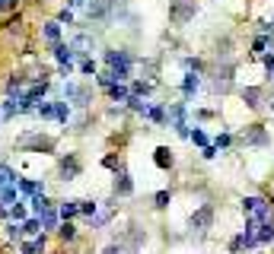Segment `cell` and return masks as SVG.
Returning <instances> with one entry per match:
<instances>
[{"mask_svg":"<svg viewBox=\"0 0 274 254\" xmlns=\"http://www.w3.org/2000/svg\"><path fill=\"white\" fill-rule=\"evenodd\" d=\"M77 70L83 73V76H96V73H99V67H96V61H92V57H83Z\"/></svg>","mask_w":274,"mask_h":254,"instance_id":"cell-29","label":"cell"},{"mask_svg":"<svg viewBox=\"0 0 274 254\" xmlns=\"http://www.w3.org/2000/svg\"><path fill=\"white\" fill-rule=\"evenodd\" d=\"M45 245H48V242H45V235H35L32 242L19 245V251H23V254H45Z\"/></svg>","mask_w":274,"mask_h":254,"instance_id":"cell-17","label":"cell"},{"mask_svg":"<svg viewBox=\"0 0 274 254\" xmlns=\"http://www.w3.org/2000/svg\"><path fill=\"white\" fill-rule=\"evenodd\" d=\"M188 140H191V143H198V146H207V133L201 130V127H195V130H188Z\"/></svg>","mask_w":274,"mask_h":254,"instance_id":"cell-35","label":"cell"},{"mask_svg":"<svg viewBox=\"0 0 274 254\" xmlns=\"http://www.w3.org/2000/svg\"><path fill=\"white\" fill-rule=\"evenodd\" d=\"M243 99H245V105H249V108H258V105H262V89H258V86H245V89H243Z\"/></svg>","mask_w":274,"mask_h":254,"instance_id":"cell-20","label":"cell"},{"mask_svg":"<svg viewBox=\"0 0 274 254\" xmlns=\"http://www.w3.org/2000/svg\"><path fill=\"white\" fill-rule=\"evenodd\" d=\"M109 96H112V102H128L131 99V89L124 83H112L109 86Z\"/></svg>","mask_w":274,"mask_h":254,"instance_id":"cell-21","label":"cell"},{"mask_svg":"<svg viewBox=\"0 0 274 254\" xmlns=\"http://www.w3.org/2000/svg\"><path fill=\"white\" fill-rule=\"evenodd\" d=\"M230 146V133H220L217 140H213V150H226Z\"/></svg>","mask_w":274,"mask_h":254,"instance_id":"cell-40","label":"cell"},{"mask_svg":"<svg viewBox=\"0 0 274 254\" xmlns=\"http://www.w3.org/2000/svg\"><path fill=\"white\" fill-rule=\"evenodd\" d=\"M243 210L249 213L252 219H258V223H262V219H271V206H268V200H262V197H245Z\"/></svg>","mask_w":274,"mask_h":254,"instance_id":"cell-5","label":"cell"},{"mask_svg":"<svg viewBox=\"0 0 274 254\" xmlns=\"http://www.w3.org/2000/svg\"><path fill=\"white\" fill-rule=\"evenodd\" d=\"M265 48H268V38L258 35V38H255V45H252V51H255V54H265Z\"/></svg>","mask_w":274,"mask_h":254,"instance_id":"cell-38","label":"cell"},{"mask_svg":"<svg viewBox=\"0 0 274 254\" xmlns=\"http://www.w3.org/2000/svg\"><path fill=\"white\" fill-rule=\"evenodd\" d=\"M201 156H204V159H213V156H217V150H213V146H204Z\"/></svg>","mask_w":274,"mask_h":254,"instance_id":"cell-43","label":"cell"},{"mask_svg":"<svg viewBox=\"0 0 274 254\" xmlns=\"http://www.w3.org/2000/svg\"><path fill=\"white\" fill-rule=\"evenodd\" d=\"M77 6H86V0H67V10H77Z\"/></svg>","mask_w":274,"mask_h":254,"instance_id":"cell-44","label":"cell"},{"mask_svg":"<svg viewBox=\"0 0 274 254\" xmlns=\"http://www.w3.org/2000/svg\"><path fill=\"white\" fill-rule=\"evenodd\" d=\"M128 108H131V111H140V115H147V108H150V105H147V102H144V99H137V96H131V99H128Z\"/></svg>","mask_w":274,"mask_h":254,"instance_id":"cell-34","label":"cell"},{"mask_svg":"<svg viewBox=\"0 0 274 254\" xmlns=\"http://www.w3.org/2000/svg\"><path fill=\"white\" fill-rule=\"evenodd\" d=\"M38 223H42V229H58V226H61V216H58V206L51 203L48 210H42V213H38Z\"/></svg>","mask_w":274,"mask_h":254,"instance_id":"cell-13","label":"cell"},{"mask_svg":"<svg viewBox=\"0 0 274 254\" xmlns=\"http://www.w3.org/2000/svg\"><path fill=\"white\" fill-rule=\"evenodd\" d=\"M0 181H3V184H16V181H19V175L10 169V165H3V162H0Z\"/></svg>","mask_w":274,"mask_h":254,"instance_id":"cell-31","label":"cell"},{"mask_svg":"<svg viewBox=\"0 0 274 254\" xmlns=\"http://www.w3.org/2000/svg\"><path fill=\"white\" fill-rule=\"evenodd\" d=\"M243 140L249 146H268V133H265V127L262 124H249L243 130Z\"/></svg>","mask_w":274,"mask_h":254,"instance_id":"cell-7","label":"cell"},{"mask_svg":"<svg viewBox=\"0 0 274 254\" xmlns=\"http://www.w3.org/2000/svg\"><path fill=\"white\" fill-rule=\"evenodd\" d=\"M80 172H83V162H80L77 152H67V156L58 159V178H61V181H73Z\"/></svg>","mask_w":274,"mask_h":254,"instance_id":"cell-3","label":"cell"},{"mask_svg":"<svg viewBox=\"0 0 274 254\" xmlns=\"http://www.w3.org/2000/svg\"><path fill=\"white\" fill-rule=\"evenodd\" d=\"M16 200H19V188H16V184H3V191H0V203L10 210Z\"/></svg>","mask_w":274,"mask_h":254,"instance_id":"cell-19","label":"cell"},{"mask_svg":"<svg viewBox=\"0 0 274 254\" xmlns=\"http://www.w3.org/2000/svg\"><path fill=\"white\" fill-rule=\"evenodd\" d=\"M265 67H268V73L274 76V54H265Z\"/></svg>","mask_w":274,"mask_h":254,"instance_id":"cell-42","label":"cell"},{"mask_svg":"<svg viewBox=\"0 0 274 254\" xmlns=\"http://www.w3.org/2000/svg\"><path fill=\"white\" fill-rule=\"evenodd\" d=\"M67 45L73 48V54H77L80 61L92 54V38H90V35H77V38H73V42H67Z\"/></svg>","mask_w":274,"mask_h":254,"instance_id":"cell-11","label":"cell"},{"mask_svg":"<svg viewBox=\"0 0 274 254\" xmlns=\"http://www.w3.org/2000/svg\"><path fill=\"white\" fill-rule=\"evenodd\" d=\"M0 219H10V210H6L3 203H0Z\"/></svg>","mask_w":274,"mask_h":254,"instance_id":"cell-45","label":"cell"},{"mask_svg":"<svg viewBox=\"0 0 274 254\" xmlns=\"http://www.w3.org/2000/svg\"><path fill=\"white\" fill-rule=\"evenodd\" d=\"M58 238H61V242H73V238H77V226L67 223V219H61V226H58Z\"/></svg>","mask_w":274,"mask_h":254,"instance_id":"cell-23","label":"cell"},{"mask_svg":"<svg viewBox=\"0 0 274 254\" xmlns=\"http://www.w3.org/2000/svg\"><path fill=\"white\" fill-rule=\"evenodd\" d=\"M102 254H124V245H109Z\"/></svg>","mask_w":274,"mask_h":254,"instance_id":"cell-41","label":"cell"},{"mask_svg":"<svg viewBox=\"0 0 274 254\" xmlns=\"http://www.w3.org/2000/svg\"><path fill=\"white\" fill-rule=\"evenodd\" d=\"M23 223H6V238H10V242H23Z\"/></svg>","mask_w":274,"mask_h":254,"instance_id":"cell-26","label":"cell"},{"mask_svg":"<svg viewBox=\"0 0 274 254\" xmlns=\"http://www.w3.org/2000/svg\"><path fill=\"white\" fill-rule=\"evenodd\" d=\"M80 213V200H64V203H58V216L73 223V216Z\"/></svg>","mask_w":274,"mask_h":254,"instance_id":"cell-16","label":"cell"},{"mask_svg":"<svg viewBox=\"0 0 274 254\" xmlns=\"http://www.w3.org/2000/svg\"><path fill=\"white\" fill-rule=\"evenodd\" d=\"M26 219H29V206H26V200H16L10 206V223H26Z\"/></svg>","mask_w":274,"mask_h":254,"instance_id":"cell-18","label":"cell"},{"mask_svg":"<svg viewBox=\"0 0 274 254\" xmlns=\"http://www.w3.org/2000/svg\"><path fill=\"white\" fill-rule=\"evenodd\" d=\"M58 23H61V25H64V23H67V25H73V10H67V6H64V10L58 13Z\"/></svg>","mask_w":274,"mask_h":254,"instance_id":"cell-37","label":"cell"},{"mask_svg":"<svg viewBox=\"0 0 274 254\" xmlns=\"http://www.w3.org/2000/svg\"><path fill=\"white\" fill-rule=\"evenodd\" d=\"M35 115L42 118V121H51V118H55V99H51V102H42L35 108Z\"/></svg>","mask_w":274,"mask_h":254,"instance_id":"cell-27","label":"cell"},{"mask_svg":"<svg viewBox=\"0 0 274 254\" xmlns=\"http://www.w3.org/2000/svg\"><path fill=\"white\" fill-rule=\"evenodd\" d=\"M55 121L58 124H67L70 121V105L64 99H55Z\"/></svg>","mask_w":274,"mask_h":254,"instance_id":"cell-22","label":"cell"},{"mask_svg":"<svg viewBox=\"0 0 274 254\" xmlns=\"http://www.w3.org/2000/svg\"><path fill=\"white\" fill-rule=\"evenodd\" d=\"M80 213H83L86 219H92L99 213V203H96V200H80Z\"/></svg>","mask_w":274,"mask_h":254,"instance_id":"cell-30","label":"cell"},{"mask_svg":"<svg viewBox=\"0 0 274 254\" xmlns=\"http://www.w3.org/2000/svg\"><path fill=\"white\" fill-rule=\"evenodd\" d=\"M153 162H156V169L169 172V169H172V162H176V156H172L169 146H156V152H153Z\"/></svg>","mask_w":274,"mask_h":254,"instance_id":"cell-12","label":"cell"},{"mask_svg":"<svg viewBox=\"0 0 274 254\" xmlns=\"http://www.w3.org/2000/svg\"><path fill=\"white\" fill-rule=\"evenodd\" d=\"M102 165H105V169H115V172H118V169H122V159H118V156H105Z\"/></svg>","mask_w":274,"mask_h":254,"instance_id":"cell-39","label":"cell"},{"mask_svg":"<svg viewBox=\"0 0 274 254\" xmlns=\"http://www.w3.org/2000/svg\"><path fill=\"white\" fill-rule=\"evenodd\" d=\"M150 92H153V83H150V79H137V83H131V96L144 99V96H150Z\"/></svg>","mask_w":274,"mask_h":254,"instance_id":"cell-24","label":"cell"},{"mask_svg":"<svg viewBox=\"0 0 274 254\" xmlns=\"http://www.w3.org/2000/svg\"><path fill=\"white\" fill-rule=\"evenodd\" d=\"M42 38L48 45H58L61 42V23H58V19H48V23L42 25Z\"/></svg>","mask_w":274,"mask_h":254,"instance_id":"cell-14","label":"cell"},{"mask_svg":"<svg viewBox=\"0 0 274 254\" xmlns=\"http://www.w3.org/2000/svg\"><path fill=\"white\" fill-rule=\"evenodd\" d=\"M198 13V3L195 0H172V10H169V19L176 25H185L191 16Z\"/></svg>","mask_w":274,"mask_h":254,"instance_id":"cell-4","label":"cell"},{"mask_svg":"<svg viewBox=\"0 0 274 254\" xmlns=\"http://www.w3.org/2000/svg\"><path fill=\"white\" fill-rule=\"evenodd\" d=\"M19 150H26V152H55V137H45L42 130L23 133V137H19Z\"/></svg>","mask_w":274,"mask_h":254,"instance_id":"cell-1","label":"cell"},{"mask_svg":"<svg viewBox=\"0 0 274 254\" xmlns=\"http://www.w3.org/2000/svg\"><path fill=\"white\" fill-rule=\"evenodd\" d=\"M185 115H188V105L185 102H172L169 108H166V124H169L179 137H188V121H185Z\"/></svg>","mask_w":274,"mask_h":254,"instance_id":"cell-2","label":"cell"},{"mask_svg":"<svg viewBox=\"0 0 274 254\" xmlns=\"http://www.w3.org/2000/svg\"><path fill=\"white\" fill-rule=\"evenodd\" d=\"M0 191H3V181H0Z\"/></svg>","mask_w":274,"mask_h":254,"instance_id":"cell-46","label":"cell"},{"mask_svg":"<svg viewBox=\"0 0 274 254\" xmlns=\"http://www.w3.org/2000/svg\"><path fill=\"white\" fill-rule=\"evenodd\" d=\"M198 86H201V79H198V76H195V73H188V76H185V79H182V92H185V96H191V92H195V89H198Z\"/></svg>","mask_w":274,"mask_h":254,"instance_id":"cell-32","label":"cell"},{"mask_svg":"<svg viewBox=\"0 0 274 254\" xmlns=\"http://www.w3.org/2000/svg\"><path fill=\"white\" fill-rule=\"evenodd\" d=\"M169 203H172V194L169 191H159L156 197H153V206H156V210H166Z\"/></svg>","mask_w":274,"mask_h":254,"instance_id":"cell-33","label":"cell"},{"mask_svg":"<svg viewBox=\"0 0 274 254\" xmlns=\"http://www.w3.org/2000/svg\"><path fill=\"white\" fill-rule=\"evenodd\" d=\"M16 188H19V197H35V194H45V184L35 181V178H19Z\"/></svg>","mask_w":274,"mask_h":254,"instance_id":"cell-10","label":"cell"},{"mask_svg":"<svg viewBox=\"0 0 274 254\" xmlns=\"http://www.w3.org/2000/svg\"><path fill=\"white\" fill-rule=\"evenodd\" d=\"M70 102L77 105V108H90V102H92V89H90V86H77V92L70 96Z\"/></svg>","mask_w":274,"mask_h":254,"instance_id":"cell-15","label":"cell"},{"mask_svg":"<svg viewBox=\"0 0 274 254\" xmlns=\"http://www.w3.org/2000/svg\"><path fill=\"white\" fill-rule=\"evenodd\" d=\"M51 51H55V61L61 64V70H73V48L67 42H58V45H51Z\"/></svg>","mask_w":274,"mask_h":254,"instance_id":"cell-6","label":"cell"},{"mask_svg":"<svg viewBox=\"0 0 274 254\" xmlns=\"http://www.w3.org/2000/svg\"><path fill=\"white\" fill-rule=\"evenodd\" d=\"M211 223H213V206H201L198 213H191V229H198V232H204V229H211Z\"/></svg>","mask_w":274,"mask_h":254,"instance_id":"cell-9","label":"cell"},{"mask_svg":"<svg viewBox=\"0 0 274 254\" xmlns=\"http://www.w3.org/2000/svg\"><path fill=\"white\" fill-rule=\"evenodd\" d=\"M147 118H150L153 124H166V108L163 105H150V108H147Z\"/></svg>","mask_w":274,"mask_h":254,"instance_id":"cell-25","label":"cell"},{"mask_svg":"<svg viewBox=\"0 0 274 254\" xmlns=\"http://www.w3.org/2000/svg\"><path fill=\"white\" fill-rule=\"evenodd\" d=\"M115 194L118 197H131V194H134V181H131V175H128L124 165L115 172Z\"/></svg>","mask_w":274,"mask_h":254,"instance_id":"cell-8","label":"cell"},{"mask_svg":"<svg viewBox=\"0 0 274 254\" xmlns=\"http://www.w3.org/2000/svg\"><path fill=\"white\" fill-rule=\"evenodd\" d=\"M23 232L26 235H42V223H38V216H29L23 223Z\"/></svg>","mask_w":274,"mask_h":254,"instance_id":"cell-28","label":"cell"},{"mask_svg":"<svg viewBox=\"0 0 274 254\" xmlns=\"http://www.w3.org/2000/svg\"><path fill=\"white\" fill-rule=\"evenodd\" d=\"M271 111H274V102H271Z\"/></svg>","mask_w":274,"mask_h":254,"instance_id":"cell-47","label":"cell"},{"mask_svg":"<svg viewBox=\"0 0 274 254\" xmlns=\"http://www.w3.org/2000/svg\"><path fill=\"white\" fill-rule=\"evenodd\" d=\"M182 67H185V70H195V73H201V61H198V57H185V61H182Z\"/></svg>","mask_w":274,"mask_h":254,"instance_id":"cell-36","label":"cell"}]
</instances>
